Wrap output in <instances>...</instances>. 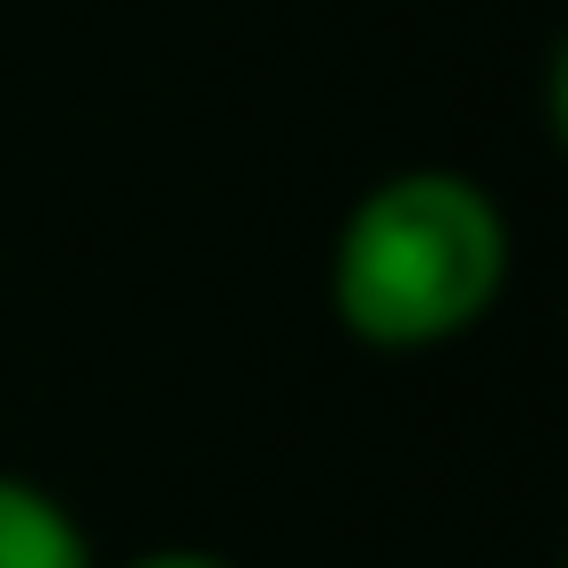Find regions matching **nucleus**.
<instances>
[{
    "instance_id": "1",
    "label": "nucleus",
    "mask_w": 568,
    "mask_h": 568,
    "mask_svg": "<svg viewBox=\"0 0 568 568\" xmlns=\"http://www.w3.org/2000/svg\"><path fill=\"white\" fill-rule=\"evenodd\" d=\"M510 284V217L460 168H402L368 184L335 234V293L343 335L376 352H435L460 343Z\"/></svg>"
},
{
    "instance_id": "2",
    "label": "nucleus",
    "mask_w": 568,
    "mask_h": 568,
    "mask_svg": "<svg viewBox=\"0 0 568 568\" xmlns=\"http://www.w3.org/2000/svg\"><path fill=\"white\" fill-rule=\"evenodd\" d=\"M0 568H101L68 501L0 468Z\"/></svg>"
},
{
    "instance_id": "3",
    "label": "nucleus",
    "mask_w": 568,
    "mask_h": 568,
    "mask_svg": "<svg viewBox=\"0 0 568 568\" xmlns=\"http://www.w3.org/2000/svg\"><path fill=\"white\" fill-rule=\"evenodd\" d=\"M125 568H234V560H217V551H193V544H168V551H142V560H125Z\"/></svg>"
}]
</instances>
